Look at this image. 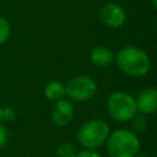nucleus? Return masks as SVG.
<instances>
[{"label": "nucleus", "mask_w": 157, "mask_h": 157, "mask_svg": "<svg viewBox=\"0 0 157 157\" xmlns=\"http://www.w3.org/2000/svg\"><path fill=\"white\" fill-rule=\"evenodd\" d=\"M114 60L118 67L131 77H140L148 72L151 59L148 54L135 45H125L119 49Z\"/></svg>", "instance_id": "1"}, {"label": "nucleus", "mask_w": 157, "mask_h": 157, "mask_svg": "<svg viewBox=\"0 0 157 157\" xmlns=\"http://www.w3.org/2000/svg\"><path fill=\"white\" fill-rule=\"evenodd\" d=\"M105 147L110 157H135L140 150V140L134 131L118 129L109 134Z\"/></svg>", "instance_id": "2"}, {"label": "nucleus", "mask_w": 157, "mask_h": 157, "mask_svg": "<svg viewBox=\"0 0 157 157\" xmlns=\"http://www.w3.org/2000/svg\"><path fill=\"white\" fill-rule=\"evenodd\" d=\"M109 134V125L104 120L91 119L80 126L77 131V140L87 150H94L105 144Z\"/></svg>", "instance_id": "3"}, {"label": "nucleus", "mask_w": 157, "mask_h": 157, "mask_svg": "<svg viewBox=\"0 0 157 157\" xmlns=\"http://www.w3.org/2000/svg\"><path fill=\"white\" fill-rule=\"evenodd\" d=\"M107 112L115 121H129L137 114L135 97L124 91H115L107 99Z\"/></svg>", "instance_id": "4"}, {"label": "nucleus", "mask_w": 157, "mask_h": 157, "mask_svg": "<svg viewBox=\"0 0 157 157\" xmlns=\"http://www.w3.org/2000/svg\"><path fill=\"white\" fill-rule=\"evenodd\" d=\"M65 91L69 101L86 102L96 94L97 82L87 75H78L65 83Z\"/></svg>", "instance_id": "5"}, {"label": "nucleus", "mask_w": 157, "mask_h": 157, "mask_svg": "<svg viewBox=\"0 0 157 157\" xmlns=\"http://www.w3.org/2000/svg\"><path fill=\"white\" fill-rule=\"evenodd\" d=\"M99 21L108 28H119L126 21L125 10L117 2H105L98 11Z\"/></svg>", "instance_id": "6"}, {"label": "nucleus", "mask_w": 157, "mask_h": 157, "mask_svg": "<svg viewBox=\"0 0 157 157\" xmlns=\"http://www.w3.org/2000/svg\"><path fill=\"white\" fill-rule=\"evenodd\" d=\"M50 118L53 123L58 126L69 125L74 118V105L71 101L65 98L55 101L50 112Z\"/></svg>", "instance_id": "7"}, {"label": "nucleus", "mask_w": 157, "mask_h": 157, "mask_svg": "<svg viewBox=\"0 0 157 157\" xmlns=\"http://www.w3.org/2000/svg\"><path fill=\"white\" fill-rule=\"evenodd\" d=\"M137 112L142 114H152L157 112V88L147 87L139 92L135 97Z\"/></svg>", "instance_id": "8"}, {"label": "nucleus", "mask_w": 157, "mask_h": 157, "mask_svg": "<svg viewBox=\"0 0 157 157\" xmlns=\"http://www.w3.org/2000/svg\"><path fill=\"white\" fill-rule=\"evenodd\" d=\"M90 60L93 65L104 67L114 61V53L107 45H96L90 52Z\"/></svg>", "instance_id": "9"}, {"label": "nucleus", "mask_w": 157, "mask_h": 157, "mask_svg": "<svg viewBox=\"0 0 157 157\" xmlns=\"http://www.w3.org/2000/svg\"><path fill=\"white\" fill-rule=\"evenodd\" d=\"M44 96H45V98H48L49 101H53V102L63 99L66 96L65 83H63L61 81H58V80L49 81L44 86Z\"/></svg>", "instance_id": "10"}, {"label": "nucleus", "mask_w": 157, "mask_h": 157, "mask_svg": "<svg viewBox=\"0 0 157 157\" xmlns=\"http://www.w3.org/2000/svg\"><path fill=\"white\" fill-rule=\"evenodd\" d=\"M11 36V25L9 20L4 16H0V45H4Z\"/></svg>", "instance_id": "11"}, {"label": "nucleus", "mask_w": 157, "mask_h": 157, "mask_svg": "<svg viewBox=\"0 0 157 157\" xmlns=\"http://www.w3.org/2000/svg\"><path fill=\"white\" fill-rule=\"evenodd\" d=\"M77 153L75 145L70 142H63L56 147V156L58 157H75Z\"/></svg>", "instance_id": "12"}, {"label": "nucleus", "mask_w": 157, "mask_h": 157, "mask_svg": "<svg viewBox=\"0 0 157 157\" xmlns=\"http://www.w3.org/2000/svg\"><path fill=\"white\" fill-rule=\"evenodd\" d=\"M131 120H132V128H134V130H135L136 132L144 131V130L146 129V126H147L145 118L141 117V115H137V114H136Z\"/></svg>", "instance_id": "13"}, {"label": "nucleus", "mask_w": 157, "mask_h": 157, "mask_svg": "<svg viewBox=\"0 0 157 157\" xmlns=\"http://www.w3.org/2000/svg\"><path fill=\"white\" fill-rule=\"evenodd\" d=\"M1 117H2V121H12L16 118V112L12 107H4Z\"/></svg>", "instance_id": "14"}, {"label": "nucleus", "mask_w": 157, "mask_h": 157, "mask_svg": "<svg viewBox=\"0 0 157 157\" xmlns=\"http://www.w3.org/2000/svg\"><path fill=\"white\" fill-rule=\"evenodd\" d=\"M9 140V131L5 125H2V123H0V148H2Z\"/></svg>", "instance_id": "15"}, {"label": "nucleus", "mask_w": 157, "mask_h": 157, "mask_svg": "<svg viewBox=\"0 0 157 157\" xmlns=\"http://www.w3.org/2000/svg\"><path fill=\"white\" fill-rule=\"evenodd\" d=\"M75 157H102V156L94 150H83V151L77 152Z\"/></svg>", "instance_id": "16"}, {"label": "nucleus", "mask_w": 157, "mask_h": 157, "mask_svg": "<svg viewBox=\"0 0 157 157\" xmlns=\"http://www.w3.org/2000/svg\"><path fill=\"white\" fill-rule=\"evenodd\" d=\"M1 113H2V107L0 105V123H2V117H1Z\"/></svg>", "instance_id": "17"}, {"label": "nucleus", "mask_w": 157, "mask_h": 157, "mask_svg": "<svg viewBox=\"0 0 157 157\" xmlns=\"http://www.w3.org/2000/svg\"><path fill=\"white\" fill-rule=\"evenodd\" d=\"M152 4H153V6L157 9V0H152Z\"/></svg>", "instance_id": "18"}, {"label": "nucleus", "mask_w": 157, "mask_h": 157, "mask_svg": "<svg viewBox=\"0 0 157 157\" xmlns=\"http://www.w3.org/2000/svg\"><path fill=\"white\" fill-rule=\"evenodd\" d=\"M135 157H147V156H145V155H136Z\"/></svg>", "instance_id": "19"}, {"label": "nucleus", "mask_w": 157, "mask_h": 157, "mask_svg": "<svg viewBox=\"0 0 157 157\" xmlns=\"http://www.w3.org/2000/svg\"><path fill=\"white\" fill-rule=\"evenodd\" d=\"M155 28H156V32H157V18H156V23H155Z\"/></svg>", "instance_id": "20"}, {"label": "nucleus", "mask_w": 157, "mask_h": 157, "mask_svg": "<svg viewBox=\"0 0 157 157\" xmlns=\"http://www.w3.org/2000/svg\"><path fill=\"white\" fill-rule=\"evenodd\" d=\"M156 157H157V156H156Z\"/></svg>", "instance_id": "21"}]
</instances>
